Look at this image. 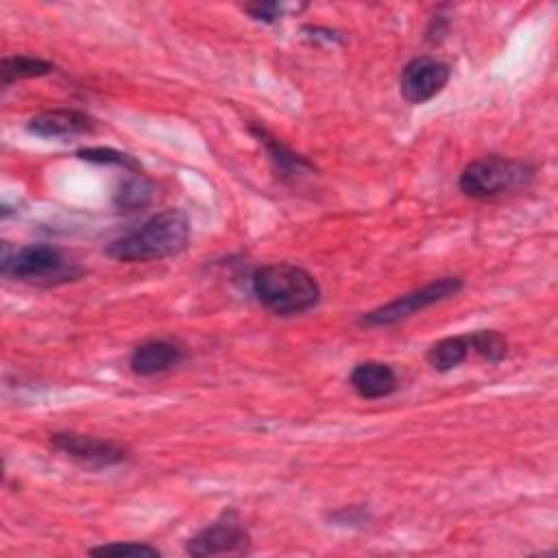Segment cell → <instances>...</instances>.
<instances>
[{
    "label": "cell",
    "mask_w": 558,
    "mask_h": 558,
    "mask_svg": "<svg viewBox=\"0 0 558 558\" xmlns=\"http://www.w3.org/2000/svg\"><path fill=\"white\" fill-rule=\"evenodd\" d=\"M92 556H159V549L146 543H107L89 549Z\"/></svg>",
    "instance_id": "obj_18"
},
{
    "label": "cell",
    "mask_w": 558,
    "mask_h": 558,
    "mask_svg": "<svg viewBox=\"0 0 558 558\" xmlns=\"http://www.w3.org/2000/svg\"><path fill=\"white\" fill-rule=\"evenodd\" d=\"M0 272L7 279L37 286H57L83 275L81 266L54 244H26L20 248L4 244Z\"/></svg>",
    "instance_id": "obj_3"
},
{
    "label": "cell",
    "mask_w": 558,
    "mask_h": 558,
    "mask_svg": "<svg viewBox=\"0 0 558 558\" xmlns=\"http://www.w3.org/2000/svg\"><path fill=\"white\" fill-rule=\"evenodd\" d=\"M183 360V349L170 340H146L131 353L129 366L140 377H150L177 366Z\"/></svg>",
    "instance_id": "obj_10"
},
{
    "label": "cell",
    "mask_w": 558,
    "mask_h": 558,
    "mask_svg": "<svg viewBox=\"0 0 558 558\" xmlns=\"http://www.w3.org/2000/svg\"><path fill=\"white\" fill-rule=\"evenodd\" d=\"M76 157L85 159V161H92V163H105V166H120L124 170H131V172H140V161L122 150H116V148H102V146H92V148H78L76 150Z\"/></svg>",
    "instance_id": "obj_17"
},
{
    "label": "cell",
    "mask_w": 558,
    "mask_h": 558,
    "mask_svg": "<svg viewBox=\"0 0 558 558\" xmlns=\"http://www.w3.org/2000/svg\"><path fill=\"white\" fill-rule=\"evenodd\" d=\"M534 179V168L527 161L510 159L504 155H484L464 166L460 174V192L488 201L514 190L525 187Z\"/></svg>",
    "instance_id": "obj_4"
},
{
    "label": "cell",
    "mask_w": 558,
    "mask_h": 558,
    "mask_svg": "<svg viewBox=\"0 0 558 558\" xmlns=\"http://www.w3.org/2000/svg\"><path fill=\"white\" fill-rule=\"evenodd\" d=\"M466 338L471 351L488 360L490 364H499L508 353V340L495 329H477L473 333H466Z\"/></svg>",
    "instance_id": "obj_16"
},
{
    "label": "cell",
    "mask_w": 558,
    "mask_h": 558,
    "mask_svg": "<svg viewBox=\"0 0 558 558\" xmlns=\"http://www.w3.org/2000/svg\"><path fill=\"white\" fill-rule=\"evenodd\" d=\"M50 445L87 469H107L129 458V451L122 445L76 432H54L50 434Z\"/></svg>",
    "instance_id": "obj_7"
},
{
    "label": "cell",
    "mask_w": 558,
    "mask_h": 558,
    "mask_svg": "<svg viewBox=\"0 0 558 558\" xmlns=\"http://www.w3.org/2000/svg\"><path fill=\"white\" fill-rule=\"evenodd\" d=\"M251 290L255 299L277 316L303 314L320 301V286L314 275L288 262L255 268Z\"/></svg>",
    "instance_id": "obj_2"
},
{
    "label": "cell",
    "mask_w": 558,
    "mask_h": 558,
    "mask_svg": "<svg viewBox=\"0 0 558 558\" xmlns=\"http://www.w3.org/2000/svg\"><path fill=\"white\" fill-rule=\"evenodd\" d=\"M462 290V279L460 277H440L436 281L425 283L423 288H416L408 294H401L366 314L360 316L362 327H388L395 325L403 318H410L412 314L440 303L449 296H456Z\"/></svg>",
    "instance_id": "obj_5"
},
{
    "label": "cell",
    "mask_w": 558,
    "mask_h": 558,
    "mask_svg": "<svg viewBox=\"0 0 558 558\" xmlns=\"http://www.w3.org/2000/svg\"><path fill=\"white\" fill-rule=\"evenodd\" d=\"M244 11L257 22L272 24L283 15V4H279V2H253V4H246Z\"/></svg>",
    "instance_id": "obj_19"
},
{
    "label": "cell",
    "mask_w": 558,
    "mask_h": 558,
    "mask_svg": "<svg viewBox=\"0 0 558 558\" xmlns=\"http://www.w3.org/2000/svg\"><path fill=\"white\" fill-rule=\"evenodd\" d=\"M26 129L39 137H72L94 133L96 120L78 109H50L33 116Z\"/></svg>",
    "instance_id": "obj_9"
},
{
    "label": "cell",
    "mask_w": 558,
    "mask_h": 558,
    "mask_svg": "<svg viewBox=\"0 0 558 558\" xmlns=\"http://www.w3.org/2000/svg\"><path fill=\"white\" fill-rule=\"evenodd\" d=\"M153 196V185L150 181H146L140 172H133V177L124 179L116 192V198L113 203L120 207V209H126V211H133V209H140V207H146L148 201Z\"/></svg>",
    "instance_id": "obj_15"
},
{
    "label": "cell",
    "mask_w": 558,
    "mask_h": 558,
    "mask_svg": "<svg viewBox=\"0 0 558 558\" xmlns=\"http://www.w3.org/2000/svg\"><path fill=\"white\" fill-rule=\"evenodd\" d=\"M349 384L362 399H381L397 390V373L390 364L384 362H360L349 375Z\"/></svg>",
    "instance_id": "obj_11"
},
{
    "label": "cell",
    "mask_w": 558,
    "mask_h": 558,
    "mask_svg": "<svg viewBox=\"0 0 558 558\" xmlns=\"http://www.w3.org/2000/svg\"><path fill=\"white\" fill-rule=\"evenodd\" d=\"M471 353V347H469V338L466 333L464 336H449V338H442L438 342H434L429 349H427V362L445 373V371H451L456 366H460L466 355Z\"/></svg>",
    "instance_id": "obj_14"
},
{
    "label": "cell",
    "mask_w": 558,
    "mask_h": 558,
    "mask_svg": "<svg viewBox=\"0 0 558 558\" xmlns=\"http://www.w3.org/2000/svg\"><path fill=\"white\" fill-rule=\"evenodd\" d=\"M50 72H54V63H50L46 59L28 57V54H13V57H4L0 63V83H2V87H9L15 81L46 76Z\"/></svg>",
    "instance_id": "obj_13"
},
{
    "label": "cell",
    "mask_w": 558,
    "mask_h": 558,
    "mask_svg": "<svg viewBox=\"0 0 558 558\" xmlns=\"http://www.w3.org/2000/svg\"><path fill=\"white\" fill-rule=\"evenodd\" d=\"M451 68L434 57H414L401 70L399 89L410 105H423L432 100L449 83Z\"/></svg>",
    "instance_id": "obj_8"
},
{
    "label": "cell",
    "mask_w": 558,
    "mask_h": 558,
    "mask_svg": "<svg viewBox=\"0 0 558 558\" xmlns=\"http://www.w3.org/2000/svg\"><path fill=\"white\" fill-rule=\"evenodd\" d=\"M251 545V536L242 525L240 517L233 510L222 512L214 523L194 534L185 551L190 556H225V554H246Z\"/></svg>",
    "instance_id": "obj_6"
},
{
    "label": "cell",
    "mask_w": 558,
    "mask_h": 558,
    "mask_svg": "<svg viewBox=\"0 0 558 558\" xmlns=\"http://www.w3.org/2000/svg\"><path fill=\"white\" fill-rule=\"evenodd\" d=\"M190 242V220L181 209H163L133 231L111 240L105 253L118 262H155L179 255Z\"/></svg>",
    "instance_id": "obj_1"
},
{
    "label": "cell",
    "mask_w": 558,
    "mask_h": 558,
    "mask_svg": "<svg viewBox=\"0 0 558 558\" xmlns=\"http://www.w3.org/2000/svg\"><path fill=\"white\" fill-rule=\"evenodd\" d=\"M251 131H253V135L264 144L270 163L275 166L277 174H281L283 179H296L299 174H303V170H312V163H310L305 157L292 153V150H290L288 146H283L277 137H272L264 126L251 124Z\"/></svg>",
    "instance_id": "obj_12"
}]
</instances>
